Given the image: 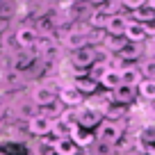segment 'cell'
<instances>
[{
	"label": "cell",
	"mask_w": 155,
	"mask_h": 155,
	"mask_svg": "<svg viewBox=\"0 0 155 155\" xmlns=\"http://www.w3.org/2000/svg\"><path fill=\"white\" fill-rule=\"evenodd\" d=\"M103 123V114L96 105H89V103H82L78 107V126L84 128V130H91V128H98Z\"/></svg>",
	"instance_id": "obj_1"
},
{
	"label": "cell",
	"mask_w": 155,
	"mask_h": 155,
	"mask_svg": "<svg viewBox=\"0 0 155 155\" xmlns=\"http://www.w3.org/2000/svg\"><path fill=\"white\" fill-rule=\"evenodd\" d=\"M55 101H57V89H55L50 82H46V84H37V87L32 89V103L39 107V110L48 107L50 103H55Z\"/></svg>",
	"instance_id": "obj_2"
},
{
	"label": "cell",
	"mask_w": 155,
	"mask_h": 155,
	"mask_svg": "<svg viewBox=\"0 0 155 155\" xmlns=\"http://www.w3.org/2000/svg\"><path fill=\"white\" fill-rule=\"evenodd\" d=\"M14 34H16V44H18L21 50H32L39 41V32L34 30V25H21Z\"/></svg>",
	"instance_id": "obj_3"
},
{
	"label": "cell",
	"mask_w": 155,
	"mask_h": 155,
	"mask_svg": "<svg viewBox=\"0 0 155 155\" xmlns=\"http://www.w3.org/2000/svg\"><path fill=\"white\" fill-rule=\"evenodd\" d=\"M121 139V126L114 121H105L98 126V135H96V141H105V144H114Z\"/></svg>",
	"instance_id": "obj_4"
},
{
	"label": "cell",
	"mask_w": 155,
	"mask_h": 155,
	"mask_svg": "<svg viewBox=\"0 0 155 155\" xmlns=\"http://www.w3.org/2000/svg\"><path fill=\"white\" fill-rule=\"evenodd\" d=\"M82 94L78 91L73 84H64V87L57 89V101L62 103L64 107H80L82 105Z\"/></svg>",
	"instance_id": "obj_5"
},
{
	"label": "cell",
	"mask_w": 155,
	"mask_h": 155,
	"mask_svg": "<svg viewBox=\"0 0 155 155\" xmlns=\"http://www.w3.org/2000/svg\"><path fill=\"white\" fill-rule=\"evenodd\" d=\"M96 57H98V50L94 48V46H84V48L75 50L71 57L73 66H82V68H91L94 64H96Z\"/></svg>",
	"instance_id": "obj_6"
},
{
	"label": "cell",
	"mask_w": 155,
	"mask_h": 155,
	"mask_svg": "<svg viewBox=\"0 0 155 155\" xmlns=\"http://www.w3.org/2000/svg\"><path fill=\"white\" fill-rule=\"evenodd\" d=\"M28 130H30V135H34V137H46V135H50V130H53V121L39 112L34 119L28 121Z\"/></svg>",
	"instance_id": "obj_7"
},
{
	"label": "cell",
	"mask_w": 155,
	"mask_h": 155,
	"mask_svg": "<svg viewBox=\"0 0 155 155\" xmlns=\"http://www.w3.org/2000/svg\"><path fill=\"white\" fill-rule=\"evenodd\" d=\"M64 46L68 50H73V53L89 46V32H84V30H68L66 37H64Z\"/></svg>",
	"instance_id": "obj_8"
},
{
	"label": "cell",
	"mask_w": 155,
	"mask_h": 155,
	"mask_svg": "<svg viewBox=\"0 0 155 155\" xmlns=\"http://www.w3.org/2000/svg\"><path fill=\"white\" fill-rule=\"evenodd\" d=\"M126 25H128V18L123 14L110 16V18H107V25H105V34L110 39H121L123 34H126Z\"/></svg>",
	"instance_id": "obj_9"
},
{
	"label": "cell",
	"mask_w": 155,
	"mask_h": 155,
	"mask_svg": "<svg viewBox=\"0 0 155 155\" xmlns=\"http://www.w3.org/2000/svg\"><path fill=\"white\" fill-rule=\"evenodd\" d=\"M34 62V50H16L12 55V71L16 73H25Z\"/></svg>",
	"instance_id": "obj_10"
},
{
	"label": "cell",
	"mask_w": 155,
	"mask_h": 155,
	"mask_svg": "<svg viewBox=\"0 0 155 155\" xmlns=\"http://www.w3.org/2000/svg\"><path fill=\"white\" fill-rule=\"evenodd\" d=\"M135 98H137V89L135 87H126V84H121L119 89L112 91V103H116V105H121V107L132 105Z\"/></svg>",
	"instance_id": "obj_11"
},
{
	"label": "cell",
	"mask_w": 155,
	"mask_h": 155,
	"mask_svg": "<svg viewBox=\"0 0 155 155\" xmlns=\"http://www.w3.org/2000/svg\"><path fill=\"white\" fill-rule=\"evenodd\" d=\"M123 37H126L130 44H141V41L146 39V30H144V25H141V23H137V21L128 18L126 34H123Z\"/></svg>",
	"instance_id": "obj_12"
},
{
	"label": "cell",
	"mask_w": 155,
	"mask_h": 155,
	"mask_svg": "<svg viewBox=\"0 0 155 155\" xmlns=\"http://www.w3.org/2000/svg\"><path fill=\"white\" fill-rule=\"evenodd\" d=\"M141 80H144V78H141V71H139L137 66H126V68H121V84L137 89Z\"/></svg>",
	"instance_id": "obj_13"
},
{
	"label": "cell",
	"mask_w": 155,
	"mask_h": 155,
	"mask_svg": "<svg viewBox=\"0 0 155 155\" xmlns=\"http://www.w3.org/2000/svg\"><path fill=\"white\" fill-rule=\"evenodd\" d=\"M101 84L103 89H107V91H114V89L121 87V71H114V68H107L105 75L101 78Z\"/></svg>",
	"instance_id": "obj_14"
},
{
	"label": "cell",
	"mask_w": 155,
	"mask_h": 155,
	"mask_svg": "<svg viewBox=\"0 0 155 155\" xmlns=\"http://www.w3.org/2000/svg\"><path fill=\"white\" fill-rule=\"evenodd\" d=\"M71 139H73V141L78 144V148H80V146H84V148H87V146L96 144V137H94V135H91L89 130L80 128V126H75V128L71 130Z\"/></svg>",
	"instance_id": "obj_15"
},
{
	"label": "cell",
	"mask_w": 155,
	"mask_h": 155,
	"mask_svg": "<svg viewBox=\"0 0 155 155\" xmlns=\"http://www.w3.org/2000/svg\"><path fill=\"white\" fill-rule=\"evenodd\" d=\"M55 155H80V148L71 137H66V139L55 141Z\"/></svg>",
	"instance_id": "obj_16"
},
{
	"label": "cell",
	"mask_w": 155,
	"mask_h": 155,
	"mask_svg": "<svg viewBox=\"0 0 155 155\" xmlns=\"http://www.w3.org/2000/svg\"><path fill=\"white\" fill-rule=\"evenodd\" d=\"M71 84H73L80 94H82V96H84V94H87V96H91V94H96V89H98V84L94 82L89 75H87V78H73Z\"/></svg>",
	"instance_id": "obj_17"
},
{
	"label": "cell",
	"mask_w": 155,
	"mask_h": 155,
	"mask_svg": "<svg viewBox=\"0 0 155 155\" xmlns=\"http://www.w3.org/2000/svg\"><path fill=\"white\" fill-rule=\"evenodd\" d=\"M139 55H141L139 44H130V41H126V44H123V48L116 53V57L121 59V62H126V59H137Z\"/></svg>",
	"instance_id": "obj_18"
},
{
	"label": "cell",
	"mask_w": 155,
	"mask_h": 155,
	"mask_svg": "<svg viewBox=\"0 0 155 155\" xmlns=\"http://www.w3.org/2000/svg\"><path fill=\"white\" fill-rule=\"evenodd\" d=\"M137 139H139V146L155 144V123H146V126H141L139 132H137Z\"/></svg>",
	"instance_id": "obj_19"
},
{
	"label": "cell",
	"mask_w": 155,
	"mask_h": 155,
	"mask_svg": "<svg viewBox=\"0 0 155 155\" xmlns=\"http://www.w3.org/2000/svg\"><path fill=\"white\" fill-rule=\"evenodd\" d=\"M32 155H55V141L48 139H34Z\"/></svg>",
	"instance_id": "obj_20"
},
{
	"label": "cell",
	"mask_w": 155,
	"mask_h": 155,
	"mask_svg": "<svg viewBox=\"0 0 155 155\" xmlns=\"http://www.w3.org/2000/svg\"><path fill=\"white\" fill-rule=\"evenodd\" d=\"M71 130L73 128L68 126V123H64L62 119H55L53 121V130H50V135L55 137V141L57 139H66V137H71Z\"/></svg>",
	"instance_id": "obj_21"
},
{
	"label": "cell",
	"mask_w": 155,
	"mask_h": 155,
	"mask_svg": "<svg viewBox=\"0 0 155 155\" xmlns=\"http://www.w3.org/2000/svg\"><path fill=\"white\" fill-rule=\"evenodd\" d=\"M89 25H91L94 30H103V32H105L107 16H105V12H103L101 7H96V9L91 12V16H89Z\"/></svg>",
	"instance_id": "obj_22"
},
{
	"label": "cell",
	"mask_w": 155,
	"mask_h": 155,
	"mask_svg": "<svg viewBox=\"0 0 155 155\" xmlns=\"http://www.w3.org/2000/svg\"><path fill=\"white\" fill-rule=\"evenodd\" d=\"M132 21H137V23H141V25H146V23H150V21H155V12L148 7V2H146L141 9H137V12H132Z\"/></svg>",
	"instance_id": "obj_23"
},
{
	"label": "cell",
	"mask_w": 155,
	"mask_h": 155,
	"mask_svg": "<svg viewBox=\"0 0 155 155\" xmlns=\"http://www.w3.org/2000/svg\"><path fill=\"white\" fill-rule=\"evenodd\" d=\"M64 110H66V107H64V105H62L59 101H55V103H50L48 107H44V110H39V112H41L44 116H48L50 121H55V119H59V116L64 114Z\"/></svg>",
	"instance_id": "obj_24"
},
{
	"label": "cell",
	"mask_w": 155,
	"mask_h": 155,
	"mask_svg": "<svg viewBox=\"0 0 155 155\" xmlns=\"http://www.w3.org/2000/svg\"><path fill=\"white\" fill-rule=\"evenodd\" d=\"M137 91H139V96L146 98V101H155V80H141Z\"/></svg>",
	"instance_id": "obj_25"
},
{
	"label": "cell",
	"mask_w": 155,
	"mask_h": 155,
	"mask_svg": "<svg viewBox=\"0 0 155 155\" xmlns=\"http://www.w3.org/2000/svg\"><path fill=\"white\" fill-rule=\"evenodd\" d=\"M37 114H39V107L34 105L32 101H30V103H21V105H18V116H23L25 121H30V119H34V116H37Z\"/></svg>",
	"instance_id": "obj_26"
},
{
	"label": "cell",
	"mask_w": 155,
	"mask_h": 155,
	"mask_svg": "<svg viewBox=\"0 0 155 155\" xmlns=\"http://www.w3.org/2000/svg\"><path fill=\"white\" fill-rule=\"evenodd\" d=\"M114 150H116V146H114V144L96 141V144H94V150H91V153H94V155H114Z\"/></svg>",
	"instance_id": "obj_27"
},
{
	"label": "cell",
	"mask_w": 155,
	"mask_h": 155,
	"mask_svg": "<svg viewBox=\"0 0 155 155\" xmlns=\"http://www.w3.org/2000/svg\"><path fill=\"white\" fill-rule=\"evenodd\" d=\"M105 71H107V66H105V62H98V64H94L91 68H89V78H91L94 82H101V78L105 75Z\"/></svg>",
	"instance_id": "obj_28"
},
{
	"label": "cell",
	"mask_w": 155,
	"mask_h": 155,
	"mask_svg": "<svg viewBox=\"0 0 155 155\" xmlns=\"http://www.w3.org/2000/svg\"><path fill=\"white\" fill-rule=\"evenodd\" d=\"M59 119H62L64 123H68L71 128H75V126H78V107H66V110H64V114L59 116Z\"/></svg>",
	"instance_id": "obj_29"
},
{
	"label": "cell",
	"mask_w": 155,
	"mask_h": 155,
	"mask_svg": "<svg viewBox=\"0 0 155 155\" xmlns=\"http://www.w3.org/2000/svg\"><path fill=\"white\" fill-rule=\"evenodd\" d=\"M139 71H141V78H144V80H155V59L144 62Z\"/></svg>",
	"instance_id": "obj_30"
},
{
	"label": "cell",
	"mask_w": 155,
	"mask_h": 155,
	"mask_svg": "<svg viewBox=\"0 0 155 155\" xmlns=\"http://www.w3.org/2000/svg\"><path fill=\"white\" fill-rule=\"evenodd\" d=\"M144 30H146V37H155V21L146 23V25H144Z\"/></svg>",
	"instance_id": "obj_31"
},
{
	"label": "cell",
	"mask_w": 155,
	"mask_h": 155,
	"mask_svg": "<svg viewBox=\"0 0 155 155\" xmlns=\"http://www.w3.org/2000/svg\"><path fill=\"white\" fill-rule=\"evenodd\" d=\"M7 28H9V21L0 14V34H7Z\"/></svg>",
	"instance_id": "obj_32"
},
{
	"label": "cell",
	"mask_w": 155,
	"mask_h": 155,
	"mask_svg": "<svg viewBox=\"0 0 155 155\" xmlns=\"http://www.w3.org/2000/svg\"><path fill=\"white\" fill-rule=\"evenodd\" d=\"M139 150H144L146 155H155V144H146V146H139Z\"/></svg>",
	"instance_id": "obj_33"
},
{
	"label": "cell",
	"mask_w": 155,
	"mask_h": 155,
	"mask_svg": "<svg viewBox=\"0 0 155 155\" xmlns=\"http://www.w3.org/2000/svg\"><path fill=\"white\" fill-rule=\"evenodd\" d=\"M126 155H146V153H144V150H139V148H137V150H130V153H126Z\"/></svg>",
	"instance_id": "obj_34"
},
{
	"label": "cell",
	"mask_w": 155,
	"mask_h": 155,
	"mask_svg": "<svg viewBox=\"0 0 155 155\" xmlns=\"http://www.w3.org/2000/svg\"><path fill=\"white\" fill-rule=\"evenodd\" d=\"M148 7H150L153 12H155V0H150V2H148Z\"/></svg>",
	"instance_id": "obj_35"
},
{
	"label": "cell",
	"mask_w": 155,
	"mask_h": 155,
	"mask_svg": "<svg viewBox=\"0 0 155 155\" xmlns=\"http://www.w3.org/2000/svg\"><path fill=\"white\" fill-rule=\"evenodd\" d=\"M80 155H94V153H80Z\"/></svg>",
	"instance_id": "obj_36"
},
{
	"label": "cell",
	"mask_w": 155,
	"mask_h": 155,
	"mask_svg": "<svg viewBox=\"0 0 155 155\" xmlns=\"http://www.w3.org/2000/svg\"><path fill=\"white\" fill-rule=\"evenodd\" d=\"M0 148H2V139H0Z\"/></svg>",
	"instance_id": "obj_37"
},
{
	"label": "cell",
	"mask_w": 155,
	"mask_h": 155,
	"mask_svg": "<svg viewBox=\"0 0 155 155\" xmlns=\"http://www.w3.org/2000/svg\"><path fill=\"white\" fill-rule=\"evenodd\" d=\"M0 9H2V5H0Z\"/></svg>",
	"instance_id": "obj_38"
}]
</instances>
